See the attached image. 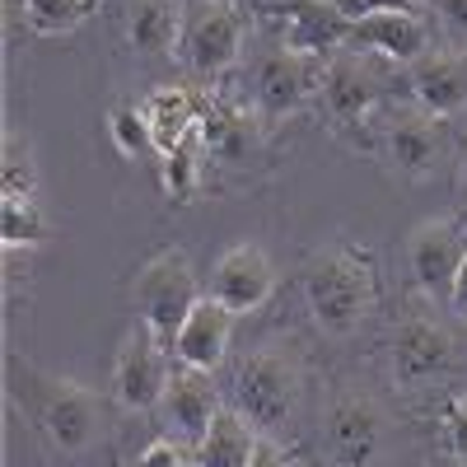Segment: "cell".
<instances>
[{
  "label": "cell",
  "instance_id": "cell-9",
  "mask_svg": "<svg viewBox=\"0 0 467 467\" xmlns=\"http://www.w3.org/2000/svg\"><path fill=\"white\" fill-rule=\"evenodd\" d=\"M323 108L332 112L337 127H356L388 94V66L369 52H337L323 70Z\"/></svg>",
  "mask_w": 467,
  "mask_h": 467
},
{
  "label": "cell",
  "instance_id": "cell-8",
  "mask_svg": "<svg viewBox=\"0 0 467 467\" xmlns=\"http://www.w3.org/2000/svg\"><path fill=\"white\" fill-rule=\"evenodd\" d=\"M323 70L327 61L318 57H299L290 47H266L253 66V99H257V112L266 122H276V117H290L308 103V94L323 89Z\"/></svg>",
  "mask_w": 467,
  "mask_h": 467
},
{
  "label": "cell",
  "instance_id": "cell-14",
  "mask_svg": "<svg viewBox=\"0 0 467 467\" xmlns=\"http://www.w3.org/2000/svg\"><path fill=\"white\" fill-rule=\"evenodd\" d=\"M160 407H164V431H169V440H178L182 449H197V444L206 440V431H211V420L224 411L215 379H211L206 369H187V365L173 369Z\"/></svg>",
  "mask_w": 467,
  "mask_h": 467
},
{
  "label": "cell",
  "instance_id": "cell-10",
  "mask_svg": "<svg viewBox=\"0 0 467 467\" xmlns=\"http://www.w3.org/2000/svg\"><path fill=\"white\" fill-rule=\"evenodd\" d=\"M257 10L281 24V47L299 57L332 61L337 47L350 43V19L337 10V0H262Z\"/></svg>",
  "mask_w": 467,
  "mask_h": 467
},
{
  "label": "cell",
  "instance_id": "cell-3",
  "mask_svg": "<svg viewBox=\"0 0 467 467\" xmlns=\"http://www.w3.org/2000/svg\"><path fill=\"white\" fill-rule=\"evenodd\" d=\"M304 369L285 350H253L234 369V411H239L257 435H281L299 411Z\"/></svg>",
  "mask_w": 467,
  "mask_h": 467
},
{
  "label": "cell",
  "instance_id": "cell-16",
  "mask_svg": "<svg viewBox=\"0 0 467 467\" xmlns=\"http://www.w3.org/2000/svg\"><path fill=\"white\" fill-rule=\"evenodd\" d=\"M388 160H393V169L411 182L420 178H431L444 160V127H440V117L431 112H398L393 122H388Z\"/></svg>",
  "mask_w": 467,
  "mask_h": 467
},
{
  "label": "cell",
  "instance_id": "cell-20",
  "mask_svg": "<svg viewBox=\"0 0 467 467\" xmlns=\"http://www.w3.org/2000/svg\"><path fill=\"white\" fill-rule=\"evenodd\" d=\"M257 444H262V435L253 431L239 411H220L211 420L206 440L192 449V458H197L202 467H253Z\"/></svg>",
  "mask_w": 467,
  "mask_h": 467
},
{
  "label": "cell",
  "instance_id": "cell-13",
  "mask_svg": "<svg viewBox=\"0 0 467 467\" xmlns=\"http://www.w3.org/2000/svg\"><path fill=\"white\" fill-rule=\"evenodd\" d=\"M323 449L337 467H369L383 449V411L360 393H341L323 420Z\"/></svg>",
  "mask_w": 467,
  "mask_h": 467
},
{
  "label": "cell",
  "instance_id": "cell-2",
  "mask_svg": "<svg viewBox=\"0 0 467 467\" xmlns=\"http://www.w3.org/2000/svg\"><path fill=\"white\" fill-rule=\"evenodd\" d=\"M10 398L24 407V416L43 431L61 453H85L99 431H103V411L89 388L75 379H57L33 365H10Z\"/></svg>",
  "mask_w": 467,
  "mask_h": 467
},
{
  "label": "cell",
  "instance_id": "cell-25",
  "mask_svg": "<svg viewBox=\"0 0 467 467\" xmlns=\"http://www.w3.org/2000/svg\"><path fill=\"white\" fill-rule=\"evenodd\" d=\"M94 0H24V19L33 33L43 37H61V33H75L85 24Z\"/></svg>",
  "mask_w": 467,
  "mask_h": 467
},
{
  "label": "cell",
  "instance_id": "cell-17",
  "mask_svg": "<svg viewBox=\"0 0 467 467\" xmlns=\"http://www.w3.org/2000/svg\"><path fill=\"white\" fill-rule=\"evenodd\" d=\"M262 122L266 117L253 112V108L211 103V108H202L197 136H202V150L215 154L220 164H248L257 154V145H262Z\"/></svg>",
  "mask_w": 467,
  "mask_h": 467
},
{
  "label": "cell",
  "instance_id": "cell-12",
  "mask_svg": "<svg viewBox=\"0 0 467 467\" xmlns=\"http://www.w3.org/2000/svg\"><path fill=\"white\" fill-rule=\"evenodd\" d=\"M462 253H467V234L458 220H425L411 229L407 239V266H411V281L420 295L431 299H449L453 290V276L462 266Z\"/></svg>",
  "mask_w": 467,
  "mask_h": 467
},
{
  "label": "cell",
  "instance_id": "cell-34",
  "mask_svg": "<svg viewBox=\"0 0 467 467\" xmlns=\"http://www.w3.org/2000/svg\"><path fill=\"white\" fill-rule=\"evenodd\" d=\"M458 173H462V187H467V140H462V150H458Z\"/></svg>",
  "mask_w": 467,
  "mask_h": 467
},
{
  "label": "cell",
  "instance_id": "cell-1",
  "mask_svg": "<svg viewBox=\"0 0 467 467\" xmlns=\"http://www.w3.org/2000/svg\"><path fill=\"white\" fill-rule=\"evenodd\" d=\"M304 304L327 337H350L379 304L374 262L360 248H323L304 262Z\"/></svg>",
  "mask_w": 467,
  "mask_h": 467
},
{
  "label": "cell",
  "instance_id": "cell-31",
  "mask_svg": "<svg viewBox=\"0 0 467 467\" xmlns=\"http://www.w3.org/2000/svg\"><path fill=\"white\" fill-rule=\"evenodd\" d=\"M187 462V453H182V444L178 440H154L145 453H140V467H182Z\"/></svg>",
  "mask_w": 467,
  "mask_h": 467
},
{
  "label": "cell",
  "instance_id": "cell-18",
  "mask_svg": "<svg viewBox=\"0 0 467 467\" xmlns=\"http://www.w3.org/2000/svg\"><path fill=\"white\" fill-rule=\"evenodd\" d=\"M411 94L420 112L453 117L467 108V52H425L411 66Z\"/></svg>",
  "mask_w": 467,
  "mask_h": 467
},
{
  "label": "cell",
  "instance_id": "cell-29",
  "mask_svg": "<svg viewBox=\"0 0 467 467\" xmlns=\"http://www.w3.org/2000/svg\"><path fill=\"white\" fill-rule=\"evenodd\" d=\"M431 5H435L440 28L449 33V43L467 47V0H431Z\"/></svg>",
  "mask_w": 467,
  "mask_h": 467
},
{
  "label": "cell",
  "instance_id": "cell-32",
  "mask_svg": "<svg viewBox=\"0 0 467 467\" xmlns=\"http://www.w3.org/2000/svg\"><path fill=\"white\" fill-rule=\"evenodd\" d=\"M449 308L467 318V253H462V266H458V276H453V290H449Z\"/></svg>",
  "mask_w": 467,
  "mask_h": 467
},
{
  "label": "cell",
  "instance_id": "cell-27",
  "mask_svg": "<svg viewBox=\"0 0 467 467\" xmlns=\"http://www.w3.org/2000/svg\"><path fill=\"white\" fill-rule=\"evenodd\" d=\"M0 192H5V197H24V202L37 197V164H33V150H28L15 131H5V164H0Z\"/></svg>",
  "mask_w": 467,
  "mask_h": 467
},
{
  "label": "cell",
  "instance_id": "cell-5",
  "mask_svg": "<svg viewBox=\"0 0 467 467\" xmlns=\"http://www.w3.org/2000/svg\"><path fill=\"white\" fill-rule=\"evenodd\" d=\"M244 33H248V15L234 0H197V5H187L178 52L192 75L215 80L244 57Z\"/></svg>",
  "mask_w": 467,
  "mask_h": 467
},
{
  "label": "cell",
  "instance_id": "cell-33",
  "mask_svg": "<svg viewBox=\"0 0 467 467\" xmlns=\"http://www.w3.org/2000/svg\"><path fill=\"white\" fill-rule=\"evenodd\" d=\"M253 467H290V462H285V453H281L276 444L262 435V444H257V453H253Z\"/></svg>",
  "mask_w": 467,
  "mask_h": 467
},
{
  "label": "cell",
  "instance_id": "cell-7",
  "mask_svg": "<svg viewBox=\"0 0 467 467\" xmlns=\"http://www.w3.org/2000/svg\"><path fill=\"white\" fill-rule=\"evenodd\" d=\"M388 365H393V379L402 388H431L440 379L453 374L458 365V346L453 332L440 327L435 318L411 314L393 327V341H388Z\"/></svg>",
  "mask_w": 467,
  "mask_h": 467
},
{
  "label": "cell",
  "instance_id": "cell-23",
  "mask_svg": "<svg viewBox=\"0 0 467 467\" xmlns=\"http://www.w3.org/2000/svg\"><path fill=\"white\" fill-rule=\"evenodd\" d=\"M43 239H47V215H43V206H37V197L33 202H24V197L0 202V244H5V253L37 248Z\"/></svg>",
  "mask_w": 467,
  "mask_h": 467
},
{
  "label": "cell",
  "instance_id": "cell-30",
  "mask_svg": "<svg viewBox=\"0 0 467 467\" xmlns=\"http://www.w3.org/2000/svg\"><path fill=\"white\" fill-rule=\"evenodd\" d=\"M337 10L356 24V19H369V15H388V10H411V0H337Z\"/></svg>",
  "mask_w": 467,
  "mask_h": 467
},
{
  "label": "cell",
  "instance_id": "cell-24",
  "mask_svg": "<svg viewBox=\"0 0 467 467\" xmlns=\"http://www.w3.org/2000/svg\"><path fill=\"white\" fill-rule=\"evenodd\" d=\"M108 136H112V145L122 150L127 160H140V154L160 150L154 145V127H150V117H145L140 103H117L108 112Z\"/></svg>",
  "mask_w": 467,
  "mask_h": 467
},
{
  "label": "cell",
  "instance_id": "cell-21",
  "mask_svg": "<svg viewBox=\"0 0 467 467\" xmlns=\"http://www.w3.org/2000/svg\"><path fill=\"white\" fill-rule=\"evenodd\" d=\"M182 19H187V5H178V0H136L127 37L136 52L164 57L173 52V43H182Z\"/></svg>",
  "mask_w": 467,
  "mask_h": 467
},
{
  "label": "cell",
  "instance_id": "cell-6",
  "mask_svg": "<svg viewBox=\"0 0 467 467\" xmlns=\"http://www.w3.org/2000/svg\"><path fill=\"white\" fill-rule=\"evenodd\" d=\"M169 346L154 337L145 323H136L122 346H117V360H112V398L117 407H127V411H150V407H160L164 402V388L173 379L169 369Z\"/></svg>",
  "mask_w": 467,
  "mask_h": 467
},
{
  "label": "cell",
  "instance_id": "cell-4",
  "mask_svg": "<svg viewBox=\"0 0 467 467\" xmlns=\"http://www.w3.org/2000/svg\"><path fill=\"white\" fill-rule=\"evenodd\" d=\"M131 295H136V308H140V323L169 346V356H173V341H178L187 314L206 299L202 295V281H197V266H192V257L182 248L154 253L140 266Z\"/></svg>",
  "mask_w": 467,
  "mask_h": 467
},
{
  "label": "cell",
  "instance_id": "cell-22",
  "mask_svg": "<svg viewBox=\"0 0 467 467\" xmlns=\"http://www.w3.org/2000/svg\"><path fill=\"white\" fill-rule=\"evenodd\" d=\"M140 108H145L150 127H154V145H160V154H164V150H173V145H182L187 136H197L202 108L192 103V94H187V89H154Z\"/></svg>",
  "mask_w": 467,
  "mask_h": 467
},
{
  "label": "cell",
  "instance_id": "cell-28",
  "mask_svg": "<svg viewBox=\"0 0 467 467\" xmlns=\"http://www.w3.org/2000/svg\"><path fill=\"white\" fill-rule=\"evenodd\" d=\"M444 449L467 467V393H458V398H449V407H444Z\"/></svg>",
  "mask_w": 467,
  "mask_h": 467
},
{
  "label": "cell",
  "instance_id": "cell-11",
  "mask_svg": "<svg viewBox=\"0 0 467 467\" xmlns=\"http://www.w3.org/2000/svg\"><path fill=\"white\" fill-rule=\"evenodd\" d=\"M271 290H276V266H271L266 248H257V244H234L229 253H220L211 266V285H206V295L215 304H224L234 318L257 314L271 299Z\"/></svg>",
  "mask_w": 467,
  "mask_h": 467
},
{
  "label": "cell",
  "instance_id": "cell-26",
  "mask_svg": "<svg viewBox=\"0 0 467 467\" xmlns=\"http://www.w3.org/2000/svg\"><path fill=\"white\" fill-rule=\"evenodd\" d=\"M202 136H187L182 145L164 150V160H160V178H164V192L169 197H192L202 182Z\"/></svg>",
  "mask_w": 467,
  "mask_h": 467
},
{
  "label": "cell",
  "instance_id": "cell-35",
  "mask_svg": "<svg viewBox=\"0 0 467 467\" xmlns=\"http://www.w3.org/2000/svg\"><path fill=\"white\" fill-rule=\"evenodd\" d=\"M182 467H202V462H197V458H187V462H182Z\"/></svg>",
  "mask_w": 467,
  "mask_h": 467
},
{
  "label": "cell",
  "instance_id": "cell-19",
  "mask_svg": "<svg viewBox=\"0 0 467 467\" xmlns=\"http://www.w3.org/2000/svg\"><path fill=\"white\" fill-rule=\"evenodd\" d=\"M229 332H234V314L206 295V299L187 314V323H182V332H178V341H173V360L187 365V369L215 374V365L224 360V350H229Z\"/></svg>",
  "mask_w": 467,
  "mask_h": 467
},
{
  "label": "cell",
  "instance_id": "cell-15",
  "mask_svg": "<svg viewBox=\"0 0 467 467\" xmlns=\"http://www.w3.org/2000/svg\"><path fill=\"white\" fill-rule=\"evenodd\" d=\"M350 52H369L388 66H416L431 52V33L411 10H388V15H369L350 24Z\"/></svg>",
  "mask_w": 467,
  "mask_h": 467
}]
</instances>
